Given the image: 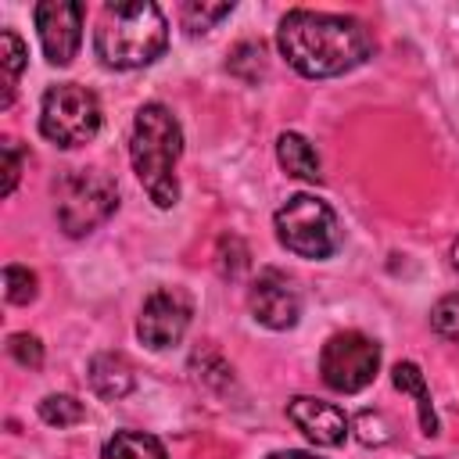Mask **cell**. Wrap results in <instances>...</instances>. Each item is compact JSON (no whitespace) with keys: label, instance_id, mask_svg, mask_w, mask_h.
I'll return each mask as SVG.
<instances>
[{"label":"cell","instance_id":"1","mask_svg":"<svg viewBox=\"0 0 459 459\" xmlns=\"http://www.w3.org/2000/svg\"><path fill=\"white\" fill-rule=\"evenodd\" d=\"M276 47L305 79H330L359 68L373 54V36L351 14L294 7L280 18Z\"/></svg>","mask_w":459,"mask_h":459},{"label":"cell","instance_id":"2","mask_svg":"<svg viewBox=\"0 0 459 459\" xmlns=\"http://www.w3.org/2000/svg\"><path fill=\"white\" fill-rule=\"evenodd\" d=\"M165 47H169V22L158 4L151 0L104 4L93 29V50L108 68L118 72L143 68L158 61Z\"/></svg>","mask_w":459,"mask_h":459},{"label":"cell","instance_id":"3","mask_svg":"<svg viewBox=\"0 0 459 459\" xmlns=\"http://www.w3.org/2000/svg\"><path fill=\"white\" fill-rule=\"evenodd\" d=\"M179 154H183V126L172 115V108L158 100L143 104L133 118L129 161L140 186L158 208H172L179 201V179H176Z\"/></svg>","mask_w":459,"mask_h":459},{"label":"cell","instance_id":"4","mask_svg":"<svg viewBox=\"0 0 459 459\" xmlns=\"http://www.w3.org/2000/svg\"><path fill=\"white\" fill-rule=\"evenodd\" d=\"M118 208V186L108 172L68 169L54 183V215L68 237H86Z\"/></svg>","mask_w":459,"mask_h":459},{"label":"cell","instance_id":"5","mask_svg":"<svg viewBox=\"0 0 459 459\" xmlns=\"http://www.w3.org/2000/svg\"><path fill=\"white\" fill-rule=\"evenodd\" d=\"M276 237L298 258H330L341 247L337 215L316 194H294L276 208Z\"/></svg>","mask_w":459,"mask_h":459},{"label":"cell","instance_id":"6","mask_svg":"<svg viewBox=\"0 0 459 459\" xmlns=\"http://www.w3.org/2000/svg\"><path fill=\"white\" fill-rule=\"evenodd\" d=\"M100 100L79 82H57L39 100V133L54 147H82L100 129Z\"/></svg>","mask_w":459,"mask_h":459},{"label":"cell","instance_id":"7","mask_svg":"<svg viewBox=\"0 0 459 459\" xmlns=\"http://www.w3.org/2000/svg\"><path fill=\"white\" fill-rule=\"evenodd\" d=\"M377 369H380V344L359 330H341V333L326 337V344L319 351L323 384L341 394H355V391L369 387Z\"/></svg>","mask_w":459,"mask_h":459},{"label":"cell","instance_id":"8","mask_svg":"<svg viewBox=\"0 0 459 459\" xmlns=\"http://www.w3.org/2000/svg\"><path fill=\"white\" fill-rule=\"evenodd\" d=\"M190 316H194V305L179 287H158L143 298V308L136 319V337L151 351H165L183 341Z\"/></svg>","mask_w":459,"mask_h":459},{"label":"cell","instance_id":"9","mask_svg":"<svg viewBox=\"0 0 459 459\" xmlns=\"http://www.w3.org/2000/svg\"><path fill=\"white\" fill-rule=\"evenodd\" d=\"M82 14H86V7L75 4V0H43V4H36L32 18H36L39 47H43L50 65H57V68L72 65L75 50L82 43Z\"/></svg>","mask_w":459,"mask_h":459},{"label":"cell","instance_id":"10","mask_svg":"<svg viewBox=\"0 0 459 459\" xmlns=\"http://www.w3.org/2000/svg\"><path fill=\"white\" fill-rule=\"evenodd\" d=\"M247 308H251L255 323H262L269 330H290L301 316V298H298L290 276H283L280 269H262L247 290Z\"/></svg>","mask_w":459,"mask_h":459},{"label":"cell","instance_id":"11","mask_svg":"<svg viewBox=\"0 0 459 459\" xmlns=\"http://www.w3.org/2000/svg\"><path fill=\"white\" fill-rule=\"evenodd\" d=\"M287 420L312 445H323V448L341 445L351 430V420L344 416V409H337L333 402H323V398H308V394H298L287 402Z\"/></svg>","mask_w":459,"mask_h":459},{"label":"cell","instance_id":"12","mask_svg":"<svg viewBox=\"0 0 459 459\" xmlns=\"http://www.w3.org/2000/svg\"><path fill=\"white\" fill-rule=\"evenodd\" d=\"M86 377H90V387H93L100 398H108V402L126 398V394L133 391V384H136L133 366H129L122 355H115V351H100V355H93Z\"/></svg>","mask_w":459,"mask_h":459},{"label":"cell","instance_id":"13","mask_svg":"<svg viewBox=\"0 0 459 459\" xmlns=\"http://www.w3.org/2000/svg\"><path fill=\"white\" fill-rule=\"evenodd\" d=\"M276 161L283 165L287 176H298V179H308V183H316L323 176L319 172V154L301 133H280L276 136Z\"/></svg>","mask_w":459,"mask_h":459},{"label":"cell","instance_id":"14","mask_svg":"<svg viewBox=\"0 0 459 459\" xmlns=\"http://www.w3.org/2000/svg\"><path fill=\"white\" fill-rule=\"evenodd\" d=\"M391 384L402 391V394H412L416 398V412H420V427L427 437L437 434V416H434V405H430V391H427V380L420 373L416 362H394L391 369Z\"/></svg>","mask_w":459,"mask_h":459},{"label":"cell","instance_id":"15","mask_svg":"<svg viewBox=\"0 0 459 459\" xmlns=\"http://www.w3.org/2000/svg\"><path fill=\"white\" fill-rule=\"evenodd\" d=\"M25 65H29V47H25V39H22L14 29H4V32H0V72H4V97H0V108H11L14 86H18L22 72H25Z\"/></svg>","mask_w":459,"mask_h":459},{"label":"cell","instance_id":"16","mask_svg":"<svg viewBox=\"0 0 459 459\" xmlns=\"http://www.w3.org/2000/svg\"><path fill=\"white\" fill-rule=\"evenodd\" d=\"M104 459H169L165 445L143 430H115L104 445Z\"/></svg>","mask_w":459,"mask_h":459},{"label":"cell","instance_id":"17","mask_svg":"<svg viewBox=\"0 0 459 459\" xmlns=\"http://www.w3.org/2000/svg\"><path fill=\"white\" fill-rule=\"evenodd\" d=\"M230 11H233V4H204V0H186V4L179 7V22H183V29H186L190 36H197V32L215 29L222 18H230Z\"/></svg>","mask_w":459,"mask_h":459},{"label":"cell","instance_id":"18","mask_svg":"<svg viewBox=\"0 0 459 459\" xmlns=\"http://www.w3.org/2000/svg\"><path fill=\"white\" fill-rule=\"evenodd\" d=\"M226 68H230L233 75H240L244 82H258V75L265 72V47H262V39H244V43H237V47L230 50Z\"/></svg>","mask_w":459,"mask_h":459},{"label":"cell","instance_id":"19","mask_svg":"<svg viewBox=\"0 0 459 459\" xmlns=\"http://www.w3.org/2000/svg\"><path fill=\"white\" fill-rule=\"evenodd\" d=\"M39 420L50 427H75L86 420V405L72 394H47L39 402Z\"/></svg>","mask_w":459,"mask_h":459},{"label":"cell","instance_id":"20","mask_svg":"<svg viewBox=\"0 0 459 459\" xmlns=\"http://www.w3.org/2000/svg\"><path fill=\"white\" fill-rule=\"evenodd\" d=\"M351 434L366 445V448H380L394 437V423L380 412V409H362L355 420H351Z\"/></svg>","mask_w":459,"mask_h":459},{"label":"cell","instance_id":"21","mask_svg":"<svg viewBox=\"0 0 459 459\" xmlns=\"http://www.w3.org/2000/svg\"><path fill=\"white\" fill-rule=\"evenodd\" d=\"M4 298H7L11 305H29V301L36 298V273H32L29 265L11 262V265L4 269Z\"/></svg>","mask_w":459,"mask_h":459},{"label":"cell","instance_id":"22","mask_svg":"<svg viewBox=\"0 0 459 459\" xmlns=\"http://www.w3.org/2000/svg\"><path fill=\"white\" fill-rule=\"evenodd\" d=\"M430 323H434V330H437L445 341L459 344V294L441 298V301L434 305V312H430Z\"/></svg>","mask_w":459,"mask_h":459},{"label":"cell","instance_id":"23","mask_svg":"<svg viewBox=\"0 0 459 459\" xmlns=\"http://www.w3.org/2000/svg\"><path fill=\"white\" fill-rule=\"evenodd\" d=\"M7 351H11V359H14L18 366H25V369H39V366H43V344H39L36 333H11V337H7Z\"/></svg>","mask_w":459,"mask_h":459},{"label":"cell","instance_id":"24","mask_svg":"<svg viewBox=\"0 0 459 459\" xmlns=\"http://www.w3.org/2000/svg\"><path fill=\"white\" fill-rule=\"evenodd\" d=\"M0 151H4V197H7V194H14V186H18L25 151L18 147V140H4V143H0Z\"/></svg>","mask_w":459,"mask_h":459},{"label":"cell","instance_id":"25","mask_svg":"<svg viewBox=\"0 0 459 459\" xmlns=\"http://www.w3.org/2000/svg\"><path fill=\"white\" fill-rule=\"evenodd\" d=\"M265 459H319V455H312V452H298V448H287V452H273V455H265Z\"/></svg>","mask_w":459,"mask_h":459},{"label":"cell","instance_id":"26","mask_svg":"<svg viewBox=\"0 0 459 459\" xmlns=\"http://www.w3.org/2000/svg\"><path fill=\"white\" fill-rule=\"evenodd\" d=\"M452 262H455V269H459V240H455V247H452Z\"/></svg>","mask_w":459,"mask_h":459}]
</instances>
